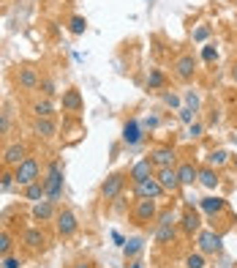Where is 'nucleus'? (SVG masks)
Instances as JSON below:
<instances>
[{"label": "nucleus", "mask_w": 237, "mask_h": 268, "mask_svg": "<svg viewBox=\"0 0 237 268\" xmlns=\"http://www.w3.org/2000/svg\"><path fill=\"white\" fill-rule=\"evenodd\" d=\"M44 189H46V197L52 203L60 200L63 194V172H60V162H52L49 170H46V178H44Z\"/></svg>", "instance_id": "obj_1"}, {"label": "nucleus", "mask_w": 237, "mask_h": 268, "mask_svg": "<svg viewBox=\"0 0 237 268\" xmlns=\"http://www.w3.org/2000/svg\"><path fill=\"white\" fill-rule=\"evenodd\" d=\"M38 172H41L38 162L33 159V156H28V159L17 167L14 178H17V184H19V186H30V184H36V181H38Z\"/></svg>", "instance_id": "obj_2"}, {"label": "nucleus", "mask_w": 237, "mask_h": 268, "mask_svg": "<svg viewBox=\"0 0 237 268\" xmlns=\"http://www.w3.org/2000/svg\"><path fill=\"white\" fill-rule=\"evenodd\" d=\"M164 192H167V189L158 184V178H147V181H142V184H134V194H137L139 200H161Z\"/></svg>", "instance_id": "obj_3"}, {"label": "nucleus", "mask_w": 237, "mask_h": 268, "mask_svg": "<svg viewBox=\"0 0 237 268\" xmlns=\"http://www.w3.org/2000/svg\"><path fill=\"white\" fill-rule=\"evenodd\" d=\"M221 233L216 230H199L196 233V243H199V252L202 255H216V252H221Z\"/></svg>", "instance_id": "obj_4"}, {"label": "nucleus", "mask_w": 237, "mask_h": 268, "mask_svg": "<svg viewBox=\"0 0 237 268\" xmlns=\"http://www.w3.org/2000/svg\"><path fill=\"white\" fill-rule=\"evenodd\" d=\"M123 186H125V175L123 172H112L104 184H101V197L104 200H117L123 194Z\"/></svg>", "instance_id": "obj_5"}, {"label": "nucleus", "mask_w": 237, "mask_h": 268, "mask_svg": "<svg viewBox=\"0 0 237 268\" xmlns=\"http://www.w3.org/2000/svg\"><path fill=\"white\" fill-rule=\"evenodd\" d=\"M155 216H158L155 200H139L137 208H134V222L137 225H147V222H153Z\"/></svg>", "instance_id": "obj_6"}, {"label": "nucleus", "mask_w": 237, "mask_h": 268, "mask_svg": "<svg viewBox=\"0 0 237 268\" xmlns=\"http://www.w3.org/2000/svg\"><path fill=\"white\" fill-rule=\"evenodd\" d=\"M142 137H145V129H142V123L137 121V118H128L123 126V143L125 145H139Z\"/></svg>", "instance_id": "obj_7"}, {"label": "nucleus", "mask_w": 237, "mask_h": 268, "mask_svg": "<svg viewBox=\"0 0 237 268\" xmlns=\"http://www.w3.org/2000/svg\"><path fill=\"white\" fill-rule=\"evenodd\" d=\"M177 159V153H175V148H169V145H164V148H155L153 153H150V162H153V167H172Z\"/></svg>", "instance_id": "obj_8"}, {"label": "nucleus", "mask_w": 237, "mask_h": 268, "mask_svg": "<svg viewBox=\"0 0 237 268\" xmlns=\"http://www.w3.org/2000/svg\"><path fill=\"white\" fill-rule=\"evenodd\" d=\"M175 74H177V80H183V82L191 80V77L196 74V60H194V55H180L177 63H175Z\"/></svg>", "instance_id": "obj_9"}, {"label": "nucleus", "mask_w": 237, "mask_h": 268, "mask_svg": "<svg viewBox=\"0 0 237 268\" xmlns=\"http://www.w3.org/2000/svg\"><path fill=\"white\" fill-rule=\"evenodd\" d=\"M177 225H180V230H183L186 235H194V233H199V230H202V216L196 214L194 208H188L186 214L180 216V222H177Z\"/></svg>", "instance_id": "obj_10"}, {"label": "nucleus", "mask_w": 237, "mask_h": 268, "mask_svg": "<svg viewBox=\"0 0 237 268\" xmlns=\"http://www.w3.org/2000/svg\"><path fill=\"white\" fill-rule=\"evenodd\" d=\"M25 159H28V148L22 145V143L9 145V148H6V153H3V162L9 164V167H19Z\"/></svg>", "instance_id": "obj_11"}, {"label": "nucleus", "mask_w": 237, "mask_h": 268, "mask_svg": "<svg viewBox=\"0 0 237 268\" xmlns=\"http://www.w3.org/2000/svg\"><path fill=\"white\" fill-rule=\"evenodd\" d=\"M76 227H79L76 216L71 214V211H60V214H58V233L63 235V238L74 235V233H76Z\"/></svg>", "instance_id": "obj_12"}, {"label": "nucleus", "mask_w": 237, "mask_h": 268, "mask_svg": "<svg viewBox=\"0 0 237 268\" xmlns=\"http://www.w3.org/2000/svg\"><path fill=\"white\" fill-rule=\"evenodd\" d=\"M155 178H158V184L167 189V192H177V189H180V178H177V170L175 167H161Z\"/></svg>", "instance_id": "obj_13"}, {"label": "nucleus", "mask_w": 237, "mask_h": 268, "mask_svg": "<svg viewBox=\"0 0 237 268\" xmlns=\"http://www.w3.org/2000/svg\"><path fill=\"white\" fill-rule=\"evenodd\" d=\"M147 178H153V162H150V156L147 159H139L131 167V181L134 184H142V181H147Z\"/></svg>", "instance_id": "obj_14"}, {"label": "nucleus", "mask_w": 237, "mask_h": 268, "mask_svg": "<svg viewBox=\"0 0 237 268\" xmlns=\"http://www.w3.org/2000/svg\"><path fill=\"white\" fill-rule=\"evenodd\" d=\"M175 170H177L180 186H194V184H196V178H199V170H196L191 162H183V164H177Z\"/></svg>", "instance_id": "obj_15"}, {"label": "nucleus", "mask_w": 237, "mask_h": 268, "mask_svg": "<svg viewBox=\"0 0 237 268\" xmlns=\"http://www.w3.org/2000/svg\"><path fill=\"white\" fill-rule=\"evenodd\" d=\"M177 238V225H158L155 227V243L167 247V243H175Z\"/></svg>", "instance_id": "obj_16"}, {"label": "nucleus", "mask_w": 237, "mask_h": 268, "mask_svg": "<svg viewBox=\"0 0 237 268\" xmlns=\"http://www.w3.org/2000/svg\"><path fill=\"white\" fill-rule=\"evenodd\" d=\"M199 208L207 216H216V214H221V211L226 208V200H221V197H204V200H199Z\"/></svg>", "instance_id": "obj_17"}, {"label": "nucleus", "mask_w": 237, "mask_h": 268, "mask_svg": "<svg viewBox=\"0 0 237 268\" xmlns=\"http://www.w3.org/2000/svg\"><path fill=\"white\" fill-rule=\"evenodd\" d=\"M55 216V203L52 200H41L33 206V219L36 222H46V219Z\"/></svg>", "instance_id": "obj_18"}, {"label": "nucleus", "mask_w": 237, "mask_h": 268, "mask_svg": "<svg viewBox=\"0 0 237 268\" xmlns=\"http://www.w3.org/2000/svg\"><path fill=\"white\" fill-rule=\"evenodd\" d=\"M33 131L38 134V137H55V131H58V126H55L52 118H36L33 123Z\"/></svg>", "instance_id": "obj_19"}, {"label": "nucleus", "mask_w": 237, "mask_h": 268, "mask_svg": "<svg viewBox=\"0 0 237 268\" xmlns=\"http://www.w3.org/2000/svg\"><path fill=\"white\" fill-rule=\"evenodd\" d=\"M199 184L204 186V189H218V184H221V178H218V172L213 170V167H202L199 170Z\"/></svg>", "instance_id": "obj_20"}, {"label": "nucleus", "mask_w": 237, "mask_h": 268, "mask_svg": "<svg viewBox=\"0 0 237 268\" xmlns=\"http://www.w3.org/2000/svg\"><path fill=\"white\" fill-rule=\"evenodd\" d=\"M63 109H71V113H76V109H82V96H79V91H66L63 93Z\"/></svg>", "instance_id": "obj_21"}, {"label": "nucleus", "mask_w": 237, "mask_h": 268, "mask_svg": "<svg viewBox=\"0 0 237 268\" xmlns=\"http://www.w3.org/2000/svg\"><path fill=\"white\" fill-rule=\"evenodd\" d=\"M19 85H22L25 91L38 88V74H36V69H22V72H19Z\"/></svg>", "instance_id": "obj_22"}, {"label": "nucleus", "mask_w": 237, "mask_h": 268, "mask_svg": "<svg viewBox=\"0 0 237 268\" xmlns=\"http://www.w3.org/2000/svg\"><path fill=\"white\" fill-rule=\"evenodd\" d=\"M164 85H167V77H164V72H158V69H150V74H147V88H150V91H161Z\"/></svg>", "instance_id": "obj_23"}, {"label": "nucleus", "mask_w": 237, "mask_h": 268, "mask_svg": "<svg viewBox=\"0 0 237 268\" xmlns=\"http://www.w3.org/2000/svg\"><path fill=\"white\" fill-rule=\"evenodd\" d=\"M22 241H25V247H30V249H41L44 247V233L41 230H28Z\"/></svg>", "instance_id": "obj_24"}, {"label": "nucleus", "mask_w": 237, "mask_h": 268, "mask_svg": "<svg viewBox=\"0 0 237 268\" xmlns=\"http://www.w3.org/2000/svg\"><path fill=\"white\" fill-rule=\"evenodd\" d=\"M25 194H28V200H33V203H41L44 197H46V189H44V184H30V186H25Z\"/></svg>", "instance_id": "obj_25"}, {"label": "nucleus", "mask_w": 237, "mask_h": 268, "mask_svg": "<svg viewBox=\"0 0 237 268\" xmlns=\"http://www.w3.org/2000/svg\"><path fill=\"white\" fill-rule=\"evenodd\" d=\"M142 249H145V241H142V238H128V241H125V247H123L125 257H137Z\"/></svg>", "instance_id": "obj_26"}, {"label": "nucleus", "mask_w": 237, "mask_h": 268, "mask_svg": "<svg viewBox=\"0 0 237 268\" xmlns=\"http://www.w3.org/2000/svg\"><path fill=\"white\" fill-rule=\"evenodd\" d=\"M33 113H36V118H52V113H55V107H52V101H36L33 104Z\"/></svg>", "instance_id": "obj_27"}, {"label": "nucleus", "mask_w": 237, "mask_h": 268, "mask_svg": "<svg viewBox=\"0 0 237 268\" xmlns=\"http://www.w3.org/2000/svg\"><path fill=\"white\" fill-rule=\"evenodd\" d=\"M186 268H207V260H204V255L202 252H191V255L186 257Z\"/></svg>", "instance_id": "obj_28"}, {"label": "nucleus", "mask_w": 237, "mask_h": 268, "mask_svg": "<svg viewBox=\"0 0 237 268\" xmlns=\"http://www.w3.org/2000/svg\"><path fill=\"white\" fill-rule=\"evenodd\" d=\"M68 30L74 36H82L85 30H88V22H85V17H71V22H68Z\"/></svg>", "instance_id": "obj_29"}, {"label": "nucleus", "mask_w": 237, "mask_h": 268, "mask_svg": "<svg viewBox=\"0 0 237 268\" xmlns=\"http://www.w3.org/2000/svg\"><path fill=\"white\" fill-rule=\"evenodd\" d=\"M207 162H210V167H221V164L229 162V153H226V151H213V153L207 156Z\"/></svg>", "instance_id": "obj_30"}, {"label": "nucleus", "mask_w": 237, "mask_h": 268, "mask_svg": "<svg viewBox=\"0 0 237 268\" xmlns=\"http://www.w3.org/2000/svg\"><path fill=\"white\" fill-rule=\"evenodd\" d=\"M11 247H14V238L9 233H0V257H9Z\"/></svg>", "instance_id": "obj_31"}, {"label": "nucleus", "mask_w": 237, "mask_h": 268, "mask_svg": "<svg viewBox=\"0 0 237 268\" xmlns=\"http://www.w3.org/2000/svg\"><path fill=\"white\" fill-rule=\"evenodd\" d=\"M202 60H204V63H216V60H218L216 44H204V47H202Z\"/></svg>", "instance_id": "obj_32"}, {"label": "nucleus", "mask_w": 237, "mask_h": 268, "mask_svg": "<svg viewBox=\"0 0 237 268\" xmlns=\"http://www.w3.org/2000/svg\"><path fill=\"white\" fill-rule=\"evenodd\" d=\"M17 184V178H14V172H3V175H0V189H3V192H9V189Z\"/></svg>", "instance_id": "obj_33"}, {"label": "nucleus", "mask_w": 237, "mask_h": 268, "mask_svg": "<svg viewBox=\"0 0 237 268\" xmlns=\"http://www.w3.org/2000/svg\"><path fill=\"white\" fill-rule=\"evenodd\" d=\"M158 225H177V214L175 211H164V214L158 216Z\"/></svg>", "instance_id": "obj_34"}, {"label": "nucleus", "mask_w": 237, "mask_h": 268, "mask_svg": "<svg viewBox=\"0 0 237 268\" xmlns=\"http://www.w3.org/2000/svg\"><path fill=\"white\" fill-rule=\"evenodd\" d=\"M186 104H188V107H191L194 113H196V109H199V93L188 91V93H186Z\"/></svg>", "instance_id": "obj_35"}, {"label": "nucleus", "mask_w": 237, "mask_h": 268, "mask_svg": "<svg viewBox=\"0 0 237 268\" xmlns=\"http://www.w3.org/2000/svg\"><path fill=\"white\" fill-rule=\"evenodd\" d=\"M38 88H41V93H44V96H55V93H58V91H55V82H52V80L38 82Z\"/></svg>", "instance_id": "obj_36"}, {"label": "nucleus", "mask_w": 237, "mask_h": 268, "mask_svg": "<svg viewBox=\"0 0 237 268\" xmlns=\"http://www.w3.org/2000/svg\"><path fill=\"white\" fill-rule=\"evenodd\" d=\"M180 121L191 126V123H194V109H191V107H183V109H180Z\"/></svg>", "instance_id": "obj_37"}, {"label": "nucleus", "mask_w": 237, "mask_h": 268, "mask_svg": "<svg viewBox=\"0 0 237 268\" xmlns=\"http://www.w3.org/2000/svg\"><path fill=\"white\" fill-rule=\"evenodd\" d=\"M164 104H167V107H180V96H175V93H167V91H164Z\"/></svg>", "instance_id": "obj_38"}, {"label": "nucleus", "mask_w": 237, "mask_h": 268, "mask_svg": "<svg viewBox=\"0 0 237 268\" xmlns=\"http://www.w3.org/2000/svg\"><path fill=\"white\" fill-rule=\"evenodd\" d=\"M207 36H210V28H207V25H202V28L194 30V41H204Z\"/></svg>", "instance_id": "obj_39"}, {"label": "nucleus", "mask_w": 237, "mask_h": 268, "mask_svg": "<svg viewBox=\"0 0 237 268\" xmlns=\"http://www.w3.org/2000/svg\"><path fill=\"white\" fill-rule=\"evenodd\" d=\"M202 131H204L202 123H191V126H188V137H202Z\"/></svg>", "instance_id": "obj_40"}, {"label": "nucleus", "mask_w": 237, "mask_h": 268, "mask_svg": "<svg viewBox=\"0 0 237 268\" xmlns=\"http://www.w3.org/2000/svg\"><path fill=\"white\" fill-rule=\"evenodd\" d=\"M3 268H22V260L19 257H6L3 260Z\"/></svg>", "instance_id": "obj_41"}, {"label": "nucleus", "mask_w": 237, "mask_h": 268, "mask_svg": "<svg viewBox=\"0 0 237 268\" xmlns=\"http://www.w3.org/2000/svg\"><path fill=\"white\" fill-rule=\"evenodd\" d=\"M9 131V113H0V134Z\"/></svg>", "instance_id": "obj_42"}, {"label": "nucleus", "mask_w": 237, "mask_h": 268, "mask_svg": "<svg viewBox=\"0 0 237 268\" xmlns=\"http://www.w3.org/2000/svg\"><path fill=\"white\" fill-rule=\"evenodd\" d=\"M158 126V115H147V121L142 123V129H155Z\"/></svg>", "instance_id": "obj_43"}, {"label": "nucleus", "mask_w": 237, "mask_h": 268, "mask_svg": "<svg viewBox=\"0 0 237 268\" xmlns=\"http://www.w3.org/2000/svg\"><path fill=\"white\" fill-rule=\"evenodd\" d=\"M112 238H115V243H117V247H125V238H123V235L117 233V230H112Z\"/></svg>", "instance_id": "obj_44"}, {"label": "nucleus", "mask_w": 237, "mask_h": 268, "mask_svg": "<svg viewBox=\"0 0 237 268\" xmlns=\"http://www.w3.org/2000/svg\"><path fill=\"white\" fill-rule=\"evenodd\" d=\"M131 268H145V263H142V260H134V263H131Z\"/></svg>", "instance_id": "obj_45"}, {"label": "nucleus", "mask_w": 237, "mask_h": 268, "mask_svg": "<svg viewBox=\"0 0 237 268\" xmlns=\"http://www.w3.org/2000/svg\"><path fill=\"white\" fill-rule=\"evenodd\" d=\"M232 80H234V82H237V66H234V69H232Z\"/></svg>", "instance_id": "obj_46"}, {"label": "nucleus", "mask_w": 237, "mask_h": 268, "mask_svg": "<svg viewBox=\"0 0 237 268\" xmlns=\"http://www.w3.org/2000/svg\"><path fill=\"white\" fill-rule=\"evenodd\" d=\"M76 268H90V265H88V263H79V265H76Z\"/></svg>", "instance_id": "obj_47"}, {"label": "nucleus", "mask_w": 237, "mask_h": 268, "mask_svg": "<svg viewBox=\"0 0 237 268\" xmlns=\"http://www.w3.org/2000/svg\"><path fill=\"white\" fill-rule=\"evenodd\" d=\"M234 162H237V159H234Z\"/></svg>", "instance_id": "obj_48"}]
</instances>
